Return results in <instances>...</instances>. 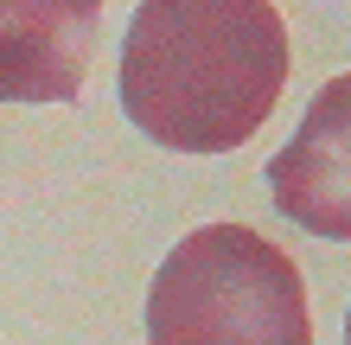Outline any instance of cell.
<instances>
[{
	"label": "cell",
	"mask_w": 351,
	"mask_h": 345,
	"mask_svg": "<svg viewBox=\"0 0 351 345\" xmlns=\"http://www.w3.org/2000/svg\"><path fill=\"white\" fill-rule=\"evenodd\" d=\"M287 90L275 0H141L121 32V115L173 154H237Z\"/></svg>",
	"instance_id": "1"
},
{
	"label": "cell",
	"mask_w": 351,
	"mask_h": 345,
	"mask_svg": "<svg viewBox=\"0 0 351 345\" xmlns=\"http://www.w3.org/2000/svg\"><path fill=\"white\" fill-rule=\"evenodd\" d=\"M147 345H313L294 256L250 224L185 230L147 281Z\"/></svg>",
	"instance_id": "2"
},
{
	"label": "cell",
	"mask_w": 351,
	"mask_h": 345,
	"mask_svg": "<svg viewBox=\"0 0 351 345\" xmlns=\"http://www.w3.org/2000/svg\"><path fill=\"white\" fill-rule=\"evenodd\" d=\"M268 198L300 230L351 243V71L326 77L294 141L268 160Z\"/></svg>",
	"instance_id": "3"
},
{
	"label": "cell",
	"mask_w": 351,
	"mask_h": 345,
	"mask_svg": "<svg viewBox=\"0 0 351 345\" xmlns=\"http://www.w3.org/2000/svg\"><path fill=\"white\" fill-rule=\"evenodd\" d=\"M109 0H0V103H77Z\"/></svg>",
	"instance_id": "4"
},
{
	"label": "cell",
	"mask_w": 351,
	"mask_h": 345,
	"mask_svg": "<svg viewBox=\"0 0 351 345\" xmlns=\"http://www.w3.org/2000/svg\"><path fill=\"white\" fill-rule=\"evenodd\" d=\"M345 345H351V313H345Z\"/></svg>",
	"instance_id": "5"
}]
</instances>
